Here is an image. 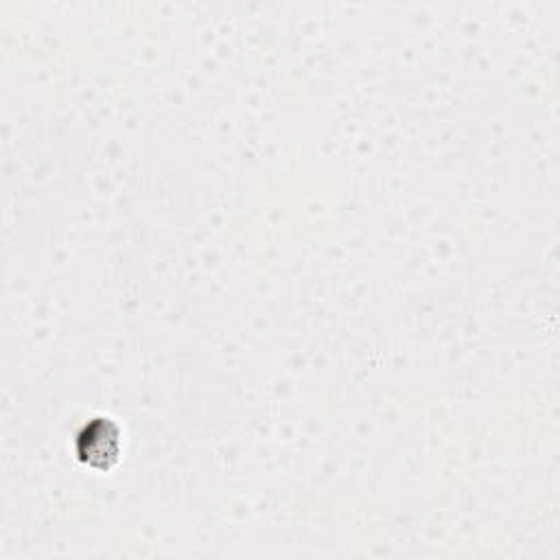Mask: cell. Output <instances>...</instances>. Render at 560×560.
I'll use <instances>...</instances> for the list:
<instances>
[{
	"label": "cell",
	"instance_id": "6da1fadb",
	"mask_svg": "<svg viewBox=\"0 0 560 560\" xmlns=\"http://www.w3.org/2000/svg\"><path fill=\"white\" fill-rule=\"evenodd\" d=\"M79 453L94 468H107L120 453V431L109 418H94L79 435Z\"/></svg>",
	"mask_w": 560,
	"mask_h": 560
}]
</instances>
